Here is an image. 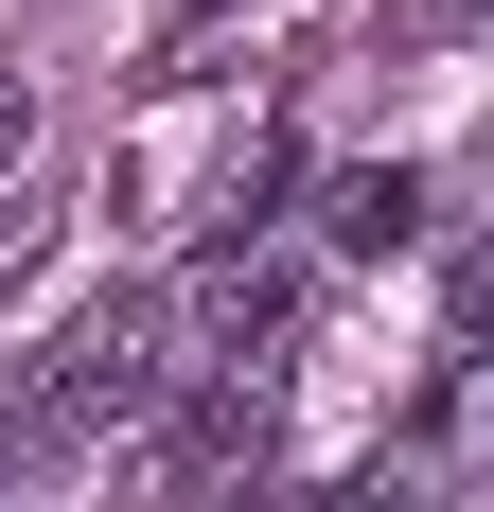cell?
<instances>
[{
	"label": "cell",
	"instance_id": "1",
	"mask_svg": "<svg viewBox=\"0 0 494 512\" xmlns=\"http://www.w3.org/2000/svg\"><path fill=\"white\" fill-rule=\"evenodd\" d=\"M159 389H177V301H124V318H89L71 354L18 389V442H89V424H142Z\"/></svg>",
	"mask_w": 494,
	"mask_h": 512
},
{
	"label": "cell",
	"instance_id": "2",
	"mask_svg": "<svg viewBox=\"0 0 494 512\" xmlns=\"http://www.w3.org/2000/svg\"><path fill=\"white\" fill-rule=\"evenodd\" d=\"M265 460H283V371H212L195 407H177V442H159V477H177L195 512H247Z\"/></svg>",
	"mask_w": 494,
	"mask_h": 512
},
{
	"label": "cell",
	"instance_id": "3",
	"mask_svg": "<svg viewBox=\"0 0 494 512\" xmlns=\"http://www.w3.org/2000/svg\"><path fill=\"white\" fill-rule=\"evenodd\" d=\"M477 477H494V354H459L424 389V424L389 442V495H477Z\"/></svg>",
	"mask_w": 494,
	"mask_h": 512
},
{
	"label": "cell",
	"instance_id": "4",
	"mask_svg": "<svg viewBox=\"0 0 494 512\" xmlns=\"http://www.w3.org/2000/svg\"><path fill=\"white\" fill-rule=\"evenodd\" d=\"M318 212H336V248H353V265H389L406 230H424V177H406V159H353V177H336Z\"/></svg>",
	"mask_w": 494,
	"mask_h": 512
},
{
	"label": "cell",
	"instance_id": "5",
	"mask_svg": "<svg viewBox=\"0 0 494 512\" xmlns=\"http://www.w3.org/2000/svg\"><path fill=\"white\" fill-rule=\"evenodd\" d=\"M247 512H406V495H389V460H371V477H336V495H247Z\"/></svg>",
	"mask_w": 494,
	"mask_h": 512
},
{
	"label": "cell",
	"instance_id": "6",
	"mask_svg": "<svg viewBox=\"0 0 494 512\" xmlns=\"http://www.w3.org/2000/svg\"><path fill=\"white\" fill-rule=\"evenodd\" d=\"M477 18H494V0H406V36H477Z\"/></svg>",
	"mask_w": 494,
	"mask_h": 512
}]
</instances>
